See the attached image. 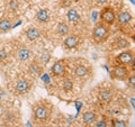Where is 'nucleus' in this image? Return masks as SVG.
Instances as JSON below:
<instances>
[{
    "label": "nucleus",
    "mask_w": 135,
    "mask_h": 127,
    "mask_svg": "<svg viewBox=\"0 0 135 127\" xmlns=\"http://www.w3.org/2000/svg\"><path fill=\"white\" fill-rule=\"evenodd\" d=\"M18 8H19V2L17 0H10L9 3H8V9L10 11H16L18 10Z\"/></svg>",
    "instance_id": "nucleus-22"
},
{
    "label": "nucleus",
    "mask_w": 135,
    "mask_h": 127,
    "mask_svg": "<svg viewBox=\"0 0 135 127\" xmlns=\"http://www.w3.org/2000/svg\"><path fill=\"white\" fill-rule=\"evenodd\" d=\"M132 20H133V16L127 11H123L118 16H116V22L118 23L119 26H125V25H127Z\"/></svg>",
    "instance_id": "nucleus-10"
},
{
    "label": "nucleus",
    "mask_w": 135,
    "mask_h": 127,
    "mask_svg": "<svg viewBox=\"0 0 135 127\" xmlns=\"http://www.w3.org/2000/svg\"><path fill=\"white\" fill-rule=\"evenodd\" d=\"M114 45H116L115 46V48H117V50H122V48H127V47H129V45H131V43L127 41V40H125V38H117L116 40V42H115V44Z\"/></svg>",
    "instance_id": "nucleus-20"
},
{
    "label": "nucleus",
    "mask_w": 135,
    "mask_h": 127,
    "mask_svg": "<svg viewBox=\"0 0 135 127\" xmlns=\"http://www.w3.org/2000/svg\"><path fill=\"white\" fill-rule=\"evenodd\" d=\"M35 18H36V20L38 23H42V24L47 23L50 20V12L46 9H41V10L37 11Z\"/></svg>",
    "instance_id": "nucleus-13"
},
{
    "label": "nucleus",
    "mask_w": 135,
    "mask_h": 127,
    "mask_svg": "<svg viewBox=\"0 0 135 127\" xmlns=\"http://www.w3.org/2000/svg\"><path fill=\"white\" fill-rule=\"evenodd\" d=\"M56 32L60 34V35H63V36L69 35L70 34V26L66 23H60V24H57V26H56Z\"/></svg>",
    "instance_id": "nucleus-16"
},
{
    "label": "nucleus",
    "mask_w": 135,
    "mask_h": 127,
    "mask_svg": "<svg viewBox=\"0 0 135 127\" xmlns=\"http://www.w3.org/2000/svg\"><path fill=\"white\" fill-rule=\"evenodd\" d=\"M51 71H52V73L55 75V77H59V78H62L66 74V67L63 62H55L53 64Z\"/></svg>",
    "instance_id": "nucleus-8"
},
{
    "label": "nucleus",
    "mask_w": 135,
    "mask_h": 127,
    "mask_svg": "<svg viewBox=\"0 0 135 127\" xmlns=\"http://www.w3.org/2000/svg\"><path fill=\"white\" fill-rule=\"evenodd\" d=\"M31 56H32L31 50L27 48V47H25V46L18 48V50H17V52H16V57L18 58L20 62H26V61H28L29 58H31Z\"/></svg>",
    "instance_id": "nucleus-9"
},
{
    "label": "nucleus",
    "mask_w": 135,
    "mask_h": 127,
    "mask_svg": "<svg viewBox=\"0 0 135 127\" xmlns=\"http://www.w3.org/2000/svg\"><path fill=\"white\" fill-rule=\"evenodd\" d=\"M73 89V82H72V80H70V79H66L64 82H63V90L64 91H71Z\"/></svg>",
    "instance_id": "nucleus-21"
},
{
    "label": "nucleus",
    "mask_w": 135,
    "mask_h": 127,
    "mask_svg": "<svg viewBox=\"0 0 135 127\" xmlns=\"http://www.w3.org/2000/svg\"><path fill=\"white\" fill-rule=\"evenodd\" d=\"M50 58H51V55L47 53H44L43 55H42L41 57V63H46L47 61H50Z\"/></svg>",
    "instance_id": "nucleus-24"
},
{
    "label": "nucleus",
    "mask_w": 135,
    "mask_h": 127,
    "mask_svg": "<svg viewBox=\"0 0 135 127\" xmlns=\"http://www.w3.org/2000/svg\"><path fill=\"white\" fill-rule=\"evenodd\" d=\"M113 96L114 94L110 90H103L99 94V99L101 101H104V102H109L113 99Z\"/></svg>",
    "instance_id": "nucleus-19"
},
{
    "label": "nucleus",
    "mask_w": 135,
    "mask_h": 127,
    "mask_svg": "<svg viewBox=\"0 0 135 127\" xmlns=\"http://www.w3.org/2000/svg\"><path fill=\"white\" fill-rule=\"evenodd\" d=\"M116 12L114 10V8L112 7H105L103 10L100 11L99 18H100V23H104L110 26L116 23Z\"/></svg>",
    "instance_id": "nucleus-2"
},
{
    "label": "nucleus",
    "mask_w": 135,
    "mask_h": 127,
    "mask_svg": "<svg viewBox=\"0 0 135 127\" xmlns=\"http://www.w3.org/2000/svg\"><path fill=\"white\" fill-rule=\"evenodd\" d=\"M80 44V37L75 34H70L66 36V38L63 42V45L66 50H73Z\"/></svg>",
    "instance_id": "nucleus-6"
},
{
    "label": "nucleus",
    "mask_w": 135,
    "mask_h": 127,
    "mask_svg": "<svg viewBox=\"0 0 135 127\" xmlns=\"http://www.w3.org/2000/svg\"><path fill=\"white\" fill-rule=\"evenodd\" d=\"M34 117L40 121H46L51 117V109L45 105H36L34 107Z\"/></svg>",
    "instance_id": "nucleus-3"
},
{
    "label": "nucleus",
    "mask_w": 135,
    "mask_h": 127,
    "mask_svg": "<svg viewBox=\"0 0 135 127\" xmlns=\"http://www.w3.org/2000/svg\"><path fill=\"white\" fill-rule=\"evenodd\" d=\"M112 127H127V123L120 119H113Z\"/></svg>",
    "instance_id": "nucleus-23"
},
{
    "label": "nucleus",
    "mask_w": 135,
    "mask_h": 127,
    "mask_svg": "<svg viewBox=\"0 0 135 127\" xmlns=\"http://www.w3.org/2000/svg\"><path fill=\"white\" fill-rule=\"evenodd\" d=\"M131 101H132V106L134 107V98H132V100H131Z\"/></svg>",
    "instance_id": "nucleus-29"
},
{
    "label": "nucleus",
    "mask_w": 135,
    "mask_h": 127,
    "mask_svg": "<svg viewBox=\"0 0 135 127\" xmlns=\"http://www.w3.org/2000/svg\"><path fill=\"white\" fill-rule=\"evenodd\" d=\"M116 61L118 63V65H133L134 63V51L133 50H127L122 52L120 54H118L116 57Z\"/></svg>",
    "instance_id": "nucleus-4"
},
{
    "label": "nucleus",
    "mask_w": 135,
    "mask_h": 127,
    "mask_svg": "<svg viewBox=\"0 0 135 127\" xmlns=\"http://www.w3.org/2000/svg\"><path fill=\"white\" fill-rule=\"evenodd\" d=\"M108 0H97V2L98 3H101V5H104V3H106Z\"/></svg>",
    "instance_id": "nucleus-28"
},
{
    "label": "nucleus",
    "mask_w": 135,
    "mask_h": 127,
    "mask_svg": "<svg viewBox=\"0 0 135 127\" xmlns=\"http://www.w3.org/2000/svg\"><path fill=\"white\" fill-rule=\"evenodd\" d=\"M7 52L5 50H1L0 51V58H1V60H3V58H7Z\"/></svg>",
    "instance_id": "nucleus-26"
},
{
    "label": "nucleus",
    "mask_w": 135,
    "mask_h": 127,
    "mask_svg": "<svg viewBox=\"0 0 135 127\" xmlns=\"http://www.w3.org/2000/svg\"><path fill=\"white\" fill-rule=\"evenodd\" d=\"M66 17H68V20L71 22V23H77V22H79V20H80L79 12L77 10H74V9H70L69 11H68Z\"/></svg>",
    "instance_id": "nucleus-17"
},
{
    "label": "nucleus",
    "mask_w": 135,
    "mask_h": 127,
    "mask_svg": "<svg viewBox=\"0 0 135 127\" xmlns=\"http://www.w3.org/2000/svg\"><path fill=\"white\" fill-rule=\"evenodd\" d=\"M26 37L29 40V41H36V40H38L40 37H41V33L40 31L37 28H34V27H31V28H28L27 31H26Z\"/></svg>",
    "instance_id": "nucleus-14"
},
{
    "label": "nucleus",
    "mask_w": 135,
    "mask_h": 127,
    "mask_svg": "<svg viewBox=\"0 0 135 127\" xmlns=\"http://www.w3.org/2000/svg\"><path fill=\"white\" fill-rule=\"evenodd\" d=\"M12 28V23L8 18L0 19V33H7Z\"/></svg>",
    "instance_id": "nucleus-15"
},
{
    "label": "nucleus",
    "mask_w": 135,
    "mask_h": 127,
    "mask_svg": "<svg viewBox=\"0 0 135 127\" xmlns=\"http://www.w3.org/2000/svg\"><path fill=\"white\" fill-rule=\"evenodd\" d=\"M97 127H107V123L101 120V121H98L97 123Z\"/></svg>",
    "instance_id": "nucleus-27"
},
{
    "label": "nucleus",
    "mask_w": 135,
    "mask_h": 127,
    "mask_svg": "<svg viewBox=\"0 0 135 127\" xmlns=\"http://www.w3.org/2000/svg\"><path fill=\"white\" fill-rule=\"evenodd\" d=\"M29 89H31V82L26 79H20L16 83L15 91L17 95H25L29 91Z\"/></svg>",
    "instance_id": "nucleus-7"
},
{
    "label": "nucleus",
    "mask_w": 135,
    "mask_h": 127,
    "mask_svg": "<svg viewBox=\"0 0 135 127\" xmlns=\"http://www.w3.org/2000/svg\"><path fill=\"white\" fill-rule=\"evenodd\" d=\"M128 70L127 67L124 65H116L113 67V70L110 72V77L112 79L115 80H126L128 78Z\"/></svg>",
    "instance_id": "nucleus-5"
},
{
    "label": "nucleus",
    "mask_w": 135,
    "mask_h": 127,
    "mask_svg": "<svg viewBox=\"0 0 135 127\" xmlns=\"http://www.w3.org/2000/svg\"><path fill=\"white\" fill-rule=\"evenodd\" d=\"M128 81V83L132 86V88H134V86H135V75L134 74H132V75H128V78L126 79Z\"/></svg>",
    "instance_id": "nucleus-25"
},
{
    "label": "nucleus",
    "mask_w": 135,
    "mask_h": 127,
    "mask_svg": "<svg viewBox=\"0 0 135 127\" xmlns=\"http://www.w3.org/2000/svg\"><path fill=\"white\" fill-rule=\"evenodd\" d=\"M82 118H83L84 123H87V124H92V123H95L97 120V115L92 111H87L82 115Z\"/></svg>",
    "instance_id": "nucleus-18"
},
{
    "label": "nucleus",
    "mask_w": 135,
    "mask_h": 127,
    "mask_svg": "<svg viewBox=\"0 0 135 127\" xmlns=\"http://www.w3.org/2000/svg\"><path fill=\"white\" fill-rule=\"evenodd\" d=\"M73 73L77 78H84L90 73V69L84 65H78V66H75Z\"/></svg>",
    "instance_id": "nucleus-12"
},
{
    "label": "nucleus",
    "mask_w": 135,
    "mask_h": 127,
    "mask_svg": "<svg viewBox=\"0 0 135 127\" xmlns=\"http://www.w3.org/2000/svg\"><path fill=\"white\" fill-rule=\"evenodd\" d=\"M110 36V27L104 23H98L92 31V40L97 44L105 43Z\"/></svg>",
    "instance_id": "nucleus-1"
},
{
    "label": "nucleus",
    "mask_w": 135,
    "mask_h": 127,
    "mask_svg": "<svg viewBox=\"0 0 135 127\" xmlns=\"http://www.w3.org/2000/svg\"><path fill=\"white\" fill-rule=\"evenodd\" d=\"M29 72L34 75H36V77H41V75L43 74V66H42L41 62L34 61L32 64L29 65Z\"/></svg>",
    "instance_id": "nucleus-11"
}]
</instances>
